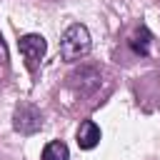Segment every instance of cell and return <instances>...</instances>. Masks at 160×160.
<instances>
[{"instance_id": "cell-1", "label": "cell", "mask_w": 160, "mask_h": 160, "mask_svg": "<svg viewBox=\"0 0 160 160\" xmlns=\"http://www.w3.org/2000/svg\"><path fill=\"white\" fill-rule=\"evenodd\" d=\"M92 50V38L90 30L82 22H72L65 28V32L60 35V60L62 62H80L82 58H88V52Z\"/></svg>"}, {"instance_id": "cell-2", "label": "cell", "mask_w": 160, "mask_h": 160, "mask_svg": "<svg viewBox=\"0 0 160 160\" xmlns=\"http://www.w3.org/2000/svg\"><path fill=\"white\" fill-rule=\"evenodd\" d=\"M100 85H102V75L95 65H80L68 75V88L80 98L95 95L100 90Z\"/></svg>"}, {"instance_id": "cell-3", "label": "cell", "mask_w": 160, "mask_h": 160, "mask_svg": "<svg viewBox=\"0 0 160 160\" xmlns=\"http://www.w3.org/2000/svg\"><path fill=\"white\" fill-rule=\"evenodd\" d=\"M12 128L20 135H35L38 130H42V112L32 102L22 100L12 110Z\"/></svg>"}, {"instance_id": "cell-4", "label": "cell", "mask_w": 160, "mask_h": 160, "mask_svg": "<svg viewBox=\"0 0 160 160\" xmlns=\"http://www.w3.org/2000/svg\"><path fill=\"white\" fill-rule=\"evenodd\" d=\"M18 48H20V55L25 58L28 70H30V72H35V70H38V65H40V60H42V58H45V52H48V42H45V38H42L40 32H28V35H22V38H20Z\"/></svg>"}, {"instance_id": "cell-5", "label": "cell", "mask_w": 160, "mask_h": 160, "mask_svg": "<svg viewBox=\"0 0 160 160\" xmlns=\"http://www.w3.org/2000/svg\"><path fill=\"white\" fill-rule=\"evenodd\" d=\"M100 138H102V132H100V125H98L95 120H82V122L78 125V145H80V150H92V148H98Z\"/></svg>"}, {"instance_id": "cell-6", "label": "cell", "mask_w": 160, "mask_h": 160, "mask_svg": "<svg viewBox=\"0 0 160 160\" xmlns=\"http://www.w3.org/2000/svg\"><path fill=\"white\" fill-rule=\"evenodd\" d=\"M128 45H130V50H132L135 55L148 58V55H150V45H152V32H150L145 25H138L135 32L128 38Z\"/></svg>"}, {"instance_id": "cell-7", "label": "cell", "mask_w": 160, "mask_h": 160, "mask_svg": "<svg viewBox=\"0 0 160 160\" xmlns=\"http://www.w3.org/2000/svg\"><path fill=\"white\" fill-rule=\"evenodd\" d=\"M40 160H70V148L62 140H52V142H48L42 148Z\"/></svg>"}, {"instance_id": "cell-8", "label": "cell", "mask_w": 160, "mask_h": 160, "mask_svg": "<svg viewBox=\"0 0 160 160\" xmlns=\"http://www.w3.org/2000/svg\"><path fill=\"white\" fill-rule=\"evenodd\" d=\"M0 62H2V65H8V48H5L2 35H0Z\"/></svg>"}]
</instances>
